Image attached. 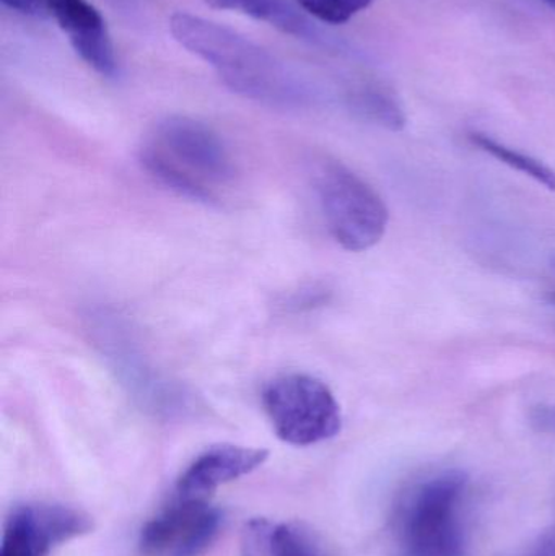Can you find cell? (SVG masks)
<instances>
[{"label":"cell","mask_w":555,"mask_h":556,"mask_svg":"<svg viewBox=\"0 0 555 556\" xmlns=\"http://www.w3.org/2000/svg\"><path fill=\"white\" fill-rule=\"evenodd\" d=\"M215 7L244 13L251 18L269 23L283 33L295 36L312 35V26L305 16L287 0H211Z\"/></svg>","instance_id":"11"},{"label":"cell","mask_w":555,"mask_h":556,"mask_svg":"<svg viewBox=\"0 0 555 556\" xmlns=\"http://www.w3.org/2000/svg\"><path fill=\"white\" fill-rule=\"evenodd\" d=\"M173 38L211 65L225 87L273 106H302L306 90L269 51L220 23L178 12L169 20Z\"/></svg>","instance_id":"1"},{"label":"cell","mask_w":555,"mask_h":556,"mask_svg":"<svg viewBox=\"0 0 555 556\" xmlns=\"http://www.w3.org/2000/svg\"><path fill=\"white\" fill-rule=\"evenodd\" d=\"M269 457V451L261 447L217 444L199 454L176 483L181 498L207 500L218 486L250 476Z\"/></svg>","instance_id":"9"},{"label":"cell","mask_w":555,"mask_h":556,"mask_svg":"<svg viewBox=\"0 0 555 556\" xmlns=\"http://www.w3.org/2000/svg\"><path fill=\"white\" fill-rule=\"evenodd\" d=\"M468 139L472 146L478 147L479 150L488 153L492 159L499 160V162L507 165L508 168L517 169L521 175L534 179L538 185L555 192V172L546 163L534 159V156L527 155V153L520 152V150L512 149V147L499 142V140L488 136V134L469 132Z\"/></svg>","instance_id":"12"},{"label":"cell","mask_w":555,"mask_h":556,"mask_svg":"<svg viewBox=\"0 0 555 556\" xmlns=\"http://www.w3.org/2000/svg\"><path fill=\"white\" fill-rule=\"evenodd\" d=\"M220 509L207 500L181 498L146 522L139 534L142 556H201L217 539Z\"/></svg>","instance_id":"6"},{"label":"cell","mask_w":555,"mask_h":556,"mask_svg":"<svg viewBox=\"0 0 555 556\" xmlns=\"http://www.w3.org/2000/svg\"><path fill=\"white\" fill-rule=\"evenodd\" d=\"M531 425L541 433L555 434V405L541 404L530 412Z\"/></svg>","instance_id":"15"},{"label":"cell","mask_w":555,"mask_h":556,"mask_svg":"<svg viewBox=\"0 0 555 556\" xmlns=\"http://www.w3.org/2000/svg\"><path fill=\"white\" fill-rule=\"evenodd\" d=\"M90 516L51 503H26L10 513L0 556H49L55 547L88 534Z\"/></svg>","instance_id":"7"},{"label":"cell","mask_w":555,"mask_h":556,"mask_svg":"<svg viewBox=\"0 0 555 556\" xmlns=\"http://www.w3.org/2000/svg\"><path fill=\"white\" fill-rule=\"evenodd\" d=\"M326 225L336 243L352 253L377 247L387 233L390 211L381 195L349 166L325 160L313 175Z\"/></svg>","instance_id":"3"},{"label":"cell","mask_w":555,"mask_h":556,"mask_svg":"<svg viewBox=\"0 0 555 556\" xmlns=\"http://www.w3.org/2000/svg\"><path fill=\"white\" fill-rule=\"evenodd\" d=\"M263 407L277 438L292 446L305 447L338 437L342 428L341 407L321 379L290 372L264 388Z\"/></svg>","instance_id":"4"},{"label":"cell","mask_w":555,"mask_h":556,"mask_svg":"<svg viewBox=\"0 0 555 556\" xmlns=\"http://www.w3.org/2000/svg\"><path fill=\"white\" fill-rule=\"evenodd\" d=\"M348 106L368 123L378 124L390 130H401L406 126V116L396 98L381 88L362 87L352 90L348 97Z\"/></svg>","instance_id":"13"},{"label":"cell","mask_w":555,"mask_h":556,"mask_svg":"<svg viewBox=\"0 0 555 556\" xmlns=\"http://www.w3.org/2000/svg\"><path fill=\"white\" fill-rule=\"evenodd\" d=\"M3 5L10 10L23 13V15L38 16L45 18V9H42V0H2Z\"/></svg>","instance_id":"16"},{"label":"cell","mask_w":555,"mask_h":556,"mask_svg":"<svg viewBox=\"0 0 555 556\" xmlns=\"http://www.w3.org/2000/svg\"><path fill=\"white\" fill-rule=\"evenodd\" d=\"M244 539L247 556H323L313 539L299 526L253 521Z\"/></svg>","instance_id":"10"},{"label":"cell","mask_w":555,"mask_h":556,"mask_svg":"<svg viewBox=\"0 0 555 556\" xmlns=\"http://www.w3.org/2000/svg\"><path fill=\"white\" fill-rule=\"evenodd\" d=\"M544 3H547V5L553 7L555 9V0H543Z\"/></svg>","instance_id":"18"},{"label":"cell","mask_w":555,"mask_h":556,"mask_svg":"<svg viewBox=\"0 0 555 556\" xmlns=\"http://www.w3.org/2000/svg\"><path fill=\"white\" fill-rule=\"evenodd\" d=\"M140 163L169 191L204 204H217V189L235 179V163L224 140L207 124L188 116L160 121L140 152Z\"/></svg>","instance_id":"2"},{"label":"cell","mask_w":555,"mask_h":556,"mask_svg":"<svg viewBox=\"0 0 555 556\" xmlns=\"http://www.w3.org/2000/svg\"><path fill=\"white\" fill-rule=\"evenodd\" d=\"M45 18L51 16L67 35L72 48L103 77L117 74L116 55L101 13L87 0H42Z\"/></svg>","instance_id":"8"},{"label":"cell","mask_w":555,"mask_h":556,"mask_svg":"<svg viewBox=\"0 0 555 556\" xmlns=\"http://www.w3.org/2000/svg\"><path fill=\"white\" fill-rule=\"evenodd\" d=\"M530 556H555V528L541 538Z\"/></svg>","instance_id":"17"},{"label":"cell","mask_w":555,"mask_h":556,"mask_svg":"<svg viewBox=\"0 0 555 556\" xmlns=\"http://www.w3.org/2000/svg\"><path fill=\"white\" fill-rule=\"evenodd\" d=\"M374 0H297L303 12L328 25H342L368 9Z\"/></svg>","instance_id":"14"},{"label":"cell","mask_w":555,"mask_h":556,"mask_svg":"<svg viewBox=\"0 0 555 556\" xmlns=\"http://www.w3.org/2000/svg\"><path fill=\"white\" fill-rule=\"evenodd\" d=\"M466 476L446 470L417 485L401 506L400 535L411 556H456L462 551L459 505Z\"/></svg>","instance_id":"5"},{"label":"cell","mask_w":555,"mask_h":556,"mask_svg":"<svg viewBox=\"0 0 555 556\" xmlns=\"http://www.w3.org/2000/svg\"><path fill=\"white\" fill-rule=\"evenodd\" d=\"M550 300L551 303L555 304V293L551 294Z\"/></svg>","instance_id":"19"}]
</instances>
